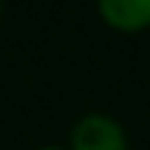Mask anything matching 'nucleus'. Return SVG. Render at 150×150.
Here are the masks:
<instances>
[{
  "mask_svg": "<svg viewBox=\"0 0 150 150\" xmlns=\"http://www.w3.org/2000/svg\"><path fill=\"white\" fill-rule=\"evenodd\" d=\"M97 9L118 33H141L150 27V0H97Z\"/></svg>",
  "mask_w": 150,
  "mask_h": 150,
  "instance_id": "nucleus-2",
  "label": "nucleus"
},
{
  "mask_svg": "<svg viewBox=\"0 0 150 150\" xmlns=\"http://www.w3.org/2000/svg\"><path fill=\"white\" fill-rule=\"evenodd\" d=\"M0 15H3V0H0Z\"/></svg>",
  "mask_w": 150,
  "mask_h": 150,
  "instance_id": "nucleus-4",
  "label": "nucleus"
},
{
  "mask_svg": "<svg viewBox=\"0 0 150 150\" xmlns=\"http://www.w3.org/2000/svg\"><path fill=\"white\" fill-rule=\"evenodd\" d=\"M74 150H127V135L106 115H86L74 129Z\"/></svg>",
  "mask_w": 150,
  "mask_h": 150,
  "instance_id": "nucleus-1",
  "label": "nucleus"
},
{
  "mask_svg": "<svg viewBox=\"0 0 150 150\" xmlns=\"http://www.w3.org/2000/svg\"><path fill=\"white\" fill-rule=\"evenodd\" d=\"M41 150H62V147H41Z\"/></svg>",
  "mask_w": 150,
  "mask_h": 150,
  "instance_id": "nucleus-3",
  "label": "nucleus"
}]
</instances>
